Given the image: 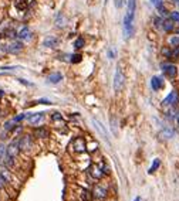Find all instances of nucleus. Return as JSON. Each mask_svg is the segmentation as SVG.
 <instances>
[{
  "mask_svg": "<svg viewBox=\"0 0 179 201\" xmlns=\"http://www.w3.org/2000/svg\"><path fill=\"white\" fill-rule=\"evenodd\" d=\"M136 0H128L127 2V11L124 16V38L129 40L134 34V19H135Z\"/></svg>",
  "mask_w": 179,
  "mask_h": 201,
  "instance_id": "obj_1",
  "label": "nucleus"
},
{
  "mask_svg": "<svg viewBox=\"0 0 179 201\" xmlns=\"http://www.w3.org/2000/svg\"><path fill=\"white\" fill-rule=\"evenodd\" d=\"M20 144H19V139L13 140L9 146L6 148V156H4V163L7 167L13 166V160L17 157V154L20 153Z\"/></svg>",
  "mask_w": 179,
  "mask_h": 201,
  "instance_id": "obj_2",
  "label": "nucleus"
},
{
  "mask_svg": "<svg viewBox=\"0 0 179 201\" xmlns=\"http://www.w3.org/2000/svg\"><path fill=\"white\" fill-rule=\"evenodd\" d=\"M114 89L115 92H119V91L124 88V84H125V75L122 72V68L121 65H117V70H115V75H114Z\"/></svg>",
  "mask_w": 179,
  "mask_h": 201,
  "instance_id": "obj_3",
  "label": "nucleus"
},
{
  "mask_svg": "<svg viewBox=\"0 0 179 201\" xmlns=\"http://www.w3.org/2000/svg\"><path fill=\"white\" fill-rule=\"evenodd\" d=\"M162 72L163 75H165L166 78H169V79H175L176 75H178V67H176L175 64L172 62H165L162 64Z\"/></svg>",
  "mask_w": 179,
  "mask_h": 201,
  "instance_id": "obj_4",
  "label": "nucleus"
},
{
  "mask_svg": "<svg viewBox=\"0 0 179 201\" xmlns=\"http://www.w3.org/2000/svg\"><path fill=\"white\" fill-rule=\"evenodd\" d=\"M179 102V94H178V91L173 89L171 91L168 95H166V98L162 101V105L163 106H169V108H173L176 104Z\"/></svg>",
  "mask_w": 179,
  "mask_h": 201,
  "instance_id": "obj_5",
  "label": "nucleus"
},
{
  "mask_svg": "<svg viewBox=\"0 0 179 201\" xmlns=\"http://www.w3.org/2000/svg\"><path fill=\"white\" fill-rule=\"evenodd\" d=\"M46 119V113L44 112H37V113H29L27 115V121L33 126H40L41 123H44Z\"/></svg>",
  "mask_w": 179,
  "mask_h": 201,
  "instance_id": "obj_6",
  "label": "nucleus"
},
{
  "mask_svg": "<svg viewBox=\"0 0 179 201\" xmlns=\"http://www.w3.org/2000/svg\"><path fill=\"white\" fill-rule=\"evenodd\" d=\"M3 50L7 51V53H10V54H17L23 50V43H21L20 40H14V41H11L10 44L4 45Z\"/></svg>",
  "mask_w": 179,
  "mask_h": 201,
  "instance_id": "obj_7",
  "label": "nucleus"
},
{
  "mask_svg": "<svg viewBox=\"0 0 179 201\" xmlns=\"http://www.w3.org/2000/svg\"><path fill=\"white\" fill-rule=\"evenodd\" d=\"M19 144H20V150H30V149H33V138L30 135H24L19 139Z\"/></svg>",
  "mask_w": 179,
  "mask_h": 201,
  "instance_id": "obj_8",
  "label": "nucleus"
},
{
  "mask_svg": "<svg viewBox=\"0 0 179 201\" xmlns=\"http://www.w3.org/2000/svg\"><path fill=\"white\" fill-rule=\"evenodd\" d=\"M17 38H19L20 41H30L31 38H33V33H31V30L27 26H24L19 30V33H17Z\"/></svg>",
  "mask_w": 179,
  "mask_h": 201,
  "instance_id": "obj_9",
  "label": "nucleus"
},
{
  "mask_svg": "<svg viewBox=\"0 0 179 201\" xmlns=\"http://www.w3.org/2000/svg\"><path fill=\"white\" fill-rule=\"evenodd\" d=\"M73 149H74L75 152H78V153L85 152V149H87V146H85V140L83 138H75L74 142H73Z\"/></svg>",
  "mask_w": 179,
  "mask_h": 201,
  "instance_id": "obj_10",
  "label": "nucleus"
},
{
  "mask_svg": "<svg viewBox=\"0 0 179 201\" xmlns=\"http://www.w3.org/2000/svg\"><path fill=\"white\" fill-rule=\"evenodd\" d=\"M175 21L171 19V17H166V19H163L162 21V30L165 31V33H172L173 30H175Z\"/></svg>",
  "mask_w": 179,
  "mask_h": 201,
  "instance_id": "obj_11",
  "label": "nucleus"
},
{
  "mask_svg": "<svg viewBox=\"0 0 179 201\" xmlns=\"http://www.w3.org/2000/svg\"><path fill=\"white\" fill-rule=\"evenodd\" d=\"M151 88L154 91H159L163 88V78L162 77H158V75H155V77L151 78Z\"/></svg>",
  "mask_w": 179,
  "mask_h": 201,
  "instance_id": "obj_12",
  "label": "nucleus"
},
{
  "mask_svg": "<svg viewBox=\"0 0 179 201\" xmlns=\"http://www.w3.org/2000/svg\"><path fill=\"white\" fill-rule=\"evenodd\" d=\"M92 194H94L95 198H105L107 197V194H108V191H107V188L102 187V186H95L94 190H92Z\"/></svg>",
  "mask_w": 179,
  "mask_h": 201,
  "instance_id": "obj_13",
  "label": "nucleus"
},
{
  "mask_svg": "<svg viewBox=\"0 0 179 201\" xmlns=\"http://www.w3.org/2000/svg\"><path fill=\"white\" fill-rule=\"evenodd\" d=\"M159 138L161 139H172L173 136H175V130H173L172 127H163L162 130L159 132V135H158Z\"/></svg>",
  "mask_w": 179,
  "mask_h": 201,
  "instance_id": "obj_14",
  "label": "nucleus"
},
{
  "mask_svg": "<svg viewBox=\"0 0 179 201\" xmlns=\"http://www.w3.org/2000/svg\"><path fill=\"white\" fill-rule=\"evenodd\" d=\"M61 79H63V74L58 72V71L57 72H53V74H50L47 77V81L50 82V84H58Z\"/></svg>",
  "mask_w": 179,
  "mask_h": 201,
  "instance_id": "obj_15",
  "label": "nucleus"
},
{
  "mask_svg": "<svg viewBox=\"0 0 179 201\" xmlns=\"http://www.w3.org/2000/svg\"><path fill=\"white\" fill-rule=\"evenodd\" d=\"M90 173H91V176H92L94 178H100V177H102L101 164H100V166H95V164H92L91 167H90Z\"/></svg>",
  "mask_w": 179,
  "mask_h": 201,
  "instance_id": "obj_16",
  "label": "nucleus"
},
{
  "mask_svg": "<svg viewBox=\"0 0 179 201\" xmlns=\"http://www.w3.org/2000/svg\"><path fill=\"white\" fill-rule=\"evenodd\" d=\"M34 136H36V138H40V139L48 138V130H47V129H44V127L38 126L37 129L34 130Z\"/></svg>",
  "mask_w": 179,
  "mask_h": 201,
  "instance_id": "obj_17",
  "label": "nucleus"
},
{
  "mask_svg": "<svg viewBox=\"0 0 179 201\" xmlns=\"http://www.w3.org/2000/svg\"><path fill=\"white\" fill-rule=\"evenodd\" d=\"M94 125H95V127H97L98 129V132H100V133H102V138L105 139V140H108V133H107V130H105L104 129V126H102V123H100V122L97 121V119H94Z\"/></svg>",
  "mask_w": 179,
  "mask_h": 201,
  "instance_id": "obj_18",
  "label": "nucleus"
},
{
  "mask_svg": "<svg viewBox=\"0 0 179 201\" xmlns=\"http://www.w3.org/2000/svg\"><path fill=\"white\" fill-rule=\"evenodd\" d=\"M159 166H161V159H154V161H152L148 173H149V174H154V173H155V171L159 169Z\"/></svg>",
  "mask_w": 179,
  "mask_h": 201,
  "instance_id": "obj_19",
  "label": "nucleus"
},
{
  "mask_svg": "<svg viewBox=\"0 0 179 201\" xmlns=\"http://www.w3.org/2000/svg\"><path fill=\"white\" fill-rule=\"evenodd\" d=\"M57 43H58V40L56 37H48V38H46V40L43 41V45L44 47H56Z\"/></svg>",
  "mask_w": 179,
  "mask_h": 201,
  "instance_id": "obj_20",
  "label": "nucleus"
},
{
  "mask_svg": "<svg viewBox=\"0 0 179 201\" xmlns=\"http://www.w3.org/2000/svg\"><path fill=\"white\" fill-rule=\"evenodd\" d=\"M14 6H16L17 10H26L27 9V0H16Z\"/></svg>",
  "mask_w": 179,
  "mask_h": 201,
  "instance_id": "obj_21",
  "label": "nucleus"
},
{
  "mask_svg": "<svg viewBox=\"0 0 179 201\" xmlns=\"http://www.w3.org/2000/svg\"><path fill=\"white\" fill-rule=\"evenodd\" d=\"M65 23H67V20L64 19V16H63L61 13H58L57 17H56V24H57V26L61 28V27H64V26H65Z\"/></svg>",
  "mask_w": 179,
  "mask_h": 201,
  "instance_id": "obj_22",
  "label": "nucleus"
},
{
  "mask_svg": "<svg viewBox=\"0 0 179 201\" xmlns=\"http://www.w3.org/2000/svg\"><path fill=\"white\" fill-rule=\"evenodd\" d=\"M16 125H17V122H16V119H10V121H7L6 123H4V129L6 130H13L14 127H16Z\"/></svg>",
  "mask_w": 179,
  "mask_h": 201,
  "instance_id": "obj_23",
  "label": "nucleus"
},
{
  "mask_svg": "<svg viewBox=\"0 0 179 201\" xmlns=\"http://www.w3.org/2000/svg\"><path fill=\"white\" fill-rule=\"evenodd\" d=\"M169 47H179V36H171L169 37Z\"/></svg>",
  "mask_w": 179,
  "mask_h": 201,
  "instance_id": "obj_24",
  "label": "nucleus"
},
{
  "mask_svg": "<svg viewBox=\"0 0 179 201\" xmlns=\"http://www.w3.org/2000/svg\"><path fill=\"white\" fill-rule=\"evenodd\" d=\"M85 45V40L83 37H78L77 40L74 41V48L75 50H80V48H83Z\"/></svg>",
  "mask_w": 179,
  "mask_h": 201,
  "instance_id": "obj_25",
  "label": "nucleus"
},
{
  "mask_svg": "<svg viewBox=\"0 0 179 201\" xmlns=\"http://www.w3.org/2000/svg\"><path fill=\"white\" fill-rule=\"evenodd\" d=\"M162 55L165 58H171V57H172V47H163L162 48Z\"/></svg>",
  "mask_w": 179,
  "mask_h": 201,
  "instance_id": "obj_26",
  "label": "nucleus"
},
{
  "mask_svg": "<svg viewBox=\"0 0 179 201\" xmlns=\"http://www.w3.org/2000/svg\"><path fill=\"white\" fill-rule=\"evenodd\" d=\"M162 21L163 19L161 16H156L155 19H154V26L156 27V28H162Z\"/></svg>",
  "mask_w": 179,
  "mask_h": 201,
  "instance_id": "obj_27",
  "label": "nucleus"
},
{
  "mask_svg": "<svg viewBox=\"0 0 179 201\" xmlns=\"http://www.w3.org/2000/svg\"><path fill=\"white\" fill-rule=\"evenodd\" d=\"M156 10H158V13H159V16H161V17H166V16H168V10H166V7L163 6V4H162V6H159Z\"/></svg>",
  "mask_w": 179,
  "mask_h": 201,
  "instance_id": "obj_28",
  "label": "nucleus"
},
{
  "mask_svg": "<svg viewBox=\"0 0 179 201\" xmlns=\"http://www.w3.org/2000/svg\"><path fill=\"white\" fill-rule=\"evenodd\" d=\"M70 57H71V62H73V64H75V62H80V61H81V54H73V55H70Z\"/></svg>",
  "mask_w": 179,
  "mask_h": 201,
  "instance_id": "obj_29",
  "label": "nucleus"
},
{
  "mask_svg": "<svg viewBox=\"0 0 179 201\" xmlns=\"http://www.w3.org/2000/svg\"><path fill=\"white\" fill-rule=\"evenodd\" d=\"M171 19H172V20L175 21V23L179 24V11H178V10L171 11Z\"/></svg>",
  "mask_w": 179,
  "mask_h": 201,
  "instance_id": "obj_30",
  "label": "nucleus"
},
{
  "mask_svg": "<svg viewBox=\"0 0 179 201\" xmlns=\"http://www.w3.org/2000/svg\"><path fill=\"white\" fill-rule=\"evenodd\" d=\"M4 156H6V146L0 143V161H3Z\"/></svg>",
  "mask_w": 179,
  "mask_h": 201,
  "instance_id": "obj_31",
  "label": "nucleus"
},
{
  "mask_svg": "<svg viewBox=\"0 0 179 201\" xmlns=\"http://www.w3.org/2000/svg\"><path fill=\"white\" fill-rule=\"evenodd\" d=\"M149 2H151V4H152L154 7H156V9H158L159 6H162V4H163L162 0H149Z\"/></svg>",
  "mask_w": 179,
  "mask_h": 201,
  "instance_id": "obj_32",
  "label": "nucleus"
},
{
  "mask_svg": "<svg viewBox=\"0 0 179 201\" xmlns=\"http://www.w3.org/2000/svg\"><path fill=\"white\" fill-rule=\"evenodd\" d=\"M117 57V50H115V48H110L108 50V58H115Z\"/></svg>",
  "mask_w": 179,
  "mask_h": 201,
  "instance_id": "obj_33",
  "label": "nucleus"
},
{
  "mask_svg": "<svg viewBox=\"0 0 179 201\" xmlns=\"http://www.w3.org/2000/svg\"><path fill=\"white\" fill-rule=\"evenodd\" d=\"M6 183H7V180L4 178V176L0 173V188H3L4 186H6Z\"/></svg>",
  "mask_w": 179,
  "mask_h": 201,
  "instance_id": "obj_34",
  "label": "nucleus"
},
{
  "mask_svg": "<svg viewBox=\"0 0 179 201\" xmlns=\"http://www.w3.org/2000/svg\"><path fill=\"white\" fill-rule=\"evenodd\" d=\"M19 81H20L21 84H24V85H27V87H31V85H33V84H30V82H27V81H26V79H21V78H20V79H19Z\"/></svg>",
  "mask_w": 179,
  "mask_h": 201,
  "instance_id": "obj_35",
  "label": "nucleus"
},
{
  "mask_svg": "<svg viewBox=\"0 0 179 201\" xmlns=\"http://www.w3.org/2000/svg\"><path fill=\"white\" fill-rule=\"evenodd\" d=\"M175 121H176V123H178V126H179V111L176 112V115H175Z\"/></svg>",
  "mask_w": 179,
  "mask_h": 201,
  "instance_id": "obj_36",
  "label": "nucleus"
},
{
  "mask_svg": "<svg viewBox=\"0 0 179 201\" xmlns=\"http://www.w3.org/2000/svg\"><path fill=\"white\" fill-rule=\"evenodd\" d=\"M134 201H142V198L139 197V195H136V197H135V200H134Z\"/></svg>",
  "mask_w": 179,
  "mask_h": 201,
  "instance_id": "obj_37",
  "label": "nucleus"
},
{
  "mask_svg": "<svg viewBox=\"0 0 179 201\" xmlns=\"http://www.w3.org/2000/svg\"><path fill=\"white\" fill-rule=\"evenodd\" d=\"M173 3H176V4H179V0H172Z\"/></svg>",
  "mask_w": 179,
  "mask_h": 201,
  "instance_id": "obj_38",
  "label": "nucleus"
},
{
  "mask_svg": "<svg viewBox=\"0 0 179 201\" xmlns=\"http://www.w3.org/2000/svg\"><path fill=\"white\" fill-rule=\"evenodd\" d=\"M2 96H3V91L0 89V98H2Z\"/></svg>",
  "mask_w": 179,
  "mask_h": 201,
  "instance_id": "obj_39",
  "label": "nucleus"
}]
</instances>
